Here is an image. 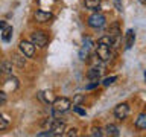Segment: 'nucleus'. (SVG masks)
I'll list each match as a JSON object with an SVG mask.
<instances>
[{"label":"nucleus","mask_w":146,"mask_h":137,"mask_svg":"<svg viewBox=\"0 0 146 137\" xmlns=\"http://www.w3.org/2000/svg\"><path fill=\"white\" fill-rule=\"evenodd\" d=\"M119 34H120V29H119V23H114V25L110 26V31H108V35L116 41L119 38Z\"/></svg>","instance_id":"nucleus-14"},{"label":"nucleus","mask_w":146,"mask_h":137,"mask_svg":"<svg viewBox=\"0 0 146 137\" xmlns=\"http://www.w3.org/2000/svg\"><path fill=\"white\" fill-rule=\"evenodd\" d=\"M134 41H135V34H134V31L129 29L126 32V43H125V49H131L132 46H134Z\"/></svg>","instance_id":"nucleus-12"},{"label":"nucleus","mask_w":146,"mask_h":137,"mask_svg":"<svg viewBox=\"0 0 146 137\" xmlns=\"http://www.w3.org/2000/svg\"><path fill=\"white\" fill-rule=\"evenodd\" d=\"M98 43H104V44H108V46H114V40H113L110 35H105V37H100Z\"/></svg>","instance_id":"nucleus-21"},{"label":"nucleus","mask_w":146,"mask_h":137,"mask_svg":"<svg viewBox=\"0 0 146 137\" xmlns=\"http://www.w3.org/2000/svg\"><path fill=\"white\" fill-rule=\"evenodd\" d=\"M38 98H40V100H43V102H46V104H52V102H53L52 91H49V90L40 91V93H38Z\"/></svg>","instance_id":"nucleus-11"},{"label":"nucleus","mask_w":146,"mask_h":137,"mask_svg":"<svg viewBox=\"0 0 146 137\" xmlns=\"http://www.w3.org/2000/svg\"><path fill=\"white\" fill-rule=\"evenodd\" d=\"M99 85V81H91V84L87 85V90H91V88H94V87H98Z\"/></svg>","instance_id":"nucleus-28"},{"label":"nucleus","mask_w":146,"mask_h":137,"mask_svg":"<svg viewBox=\"0 0 146 137\" xmlns=\"http://www.w3.org/2000/svg\"><path fill=\"white\" fill-rule=\"evenodd\" d=\"M117 79V76H110V78H105V79L102 81V85H105V87H108V85H111L114 81Z\"/></svg>","instance_id":"nucleus-23"},{"label":"nucleus","mask_w":146,"mask_h":137,"mask_svg":"<svg viewBox=\"0 0 146 137\" xmlns=\"http://www.w3.org/2000/svg\"><path fill=\"white\" fill-rule=\"evenodd\" d=\"M31 41H32V44L35 46V47H46L49 43V37L44 34L43 31H35L34 34L31 35Z\"/></svg>","instance_id":"nucleus-3"},{"label":"nucleus","mask_w":146,"mask_h":137,"mask_svg":"<svg viewBox=\"0 0 146 137\" xmlns=\"http://www.w3.org/2000/svg\"><path fill=\"white\" fill-rule=\"evenodd\" d=\"M5 85H6V90H9V91H14V90H17V87H18V79L15 76H11L9 75V78H8V81L5 82Z\"/></svg>","instance_id":"nucleus-10"},{"label":"nucleus","mask_w":146,"mask_h":137,"mask_svg":"<svg viewBox=\"0 0 146 137\" xmlns=\"http://www.w3.org/2000/svg\"><path fill=\"white\" fill-rule=\"evenodd\" d=\"M140 2H141V3H145V2H146V0H140Z\"/></svg>","instance_id":"nucleus-31"},{"label":"nucleus","mask_w":146,"mask_h":137,"mask_svg":"<svg viewBox=\"0 0 146 137\" xmlns=\"http://www.w3.org/2000/svg\"><path fill=\"white\" fill-rule=\"evenodd\" d=\"M11 37H12V27L11 26H6L5 29H2V40L5 43H8L11 40Z\"/></svg>","instance_id":"nucleus-18"},{"label":"nucleus","mask_w":146,"mask_h":137,"mask_svg":"<svg viewBox=\"0 0 146 137\" xmlns=\"http://www.w3.org/2000/svg\"><path fill=\"white\" fill-rule=\"evenodd\" d=\"M6 102V91H0V107Z\"/></svg>","instance_id":"nucleus-27"},{"label":"nucleus","mask_w":146,"mask_h":137,"mask_svg":"<svg viewBox=\"0 0 146 137\" xmlns=\"http://www.w3.org/2000/svg\"><path fill=\"white\" fill-rule=\"evenodd\" d=\"M73 111L78 113V114H81V116H85V110H82L79 105H73Z\"/></svg>","instance_id":"nucleus-26"},{"label":"nucleus","mask_w":146,"mask_h":137,"mask_svg":"<svg viewBox=\"0 0 146 137\" xmlns=\"http://www.w3.org/2000/svg\"><path fill=\"white\" fill-rule=\"evenodd\" d=\"M34 18H35V21H38V23H47V21H50V20L53 18V14L50 12V11L38 9V11H35Z\"/></svg>","instance_id":"nucleus-7"},{"label":"nucleus","mask_w":146,"mask_h":137,"mask_svg":"<svg viewBox=\"0 0 146 137\" xmlns=\"http://www.w3.org/2000/svg\"><path fill=\"white\" fill-rule=\"evenodd\" d=\"M12 61L15 63L18 67H25V64H26V59L23 58V57H20V55H14V57H12Z\"/></svg>","instance_id":"nucleus-19"},{"label":"nucleus","mask_w":146,"mask_h":137,"mask_svg":"<svg viewBox=\"0 0 146 137\" xmlns=\"http://www.w3.org/2000/svg\"><path fill=\"white\" fill-rule=\"evenodd\" d=\"M8 25H6V21H0V29H5Z\"/></svg>","instance_id":"nucleus-30"},{"label":"nucleus","mask_w":146,"mask_h":137,"mask_svg":"<svg viewBox=\"0 0 146 137\" xmlns=\"http://www.w3.org/2000/svg\"><path fill=\"white\" fill-rule=\"evenodd\" d=\"M88 26L93 27V29H99V27L105 26V23H107V17L104 15L102 12H93L91 15L88 17Z\"/></svg>","instance_id":"nucleus-2"},{"label":"nucleus","mask_w":146,"mask_h":137,"mask_svg":"<svg viewBox=\"0 0 146 137\" xmlns=\"http://www.w3.org/2000/svg\"><path fill=\"white\" fill-rule=\"evenodd\" d=\"M62 134L66 136V137H72V136H76L78 134V130H76V128H68L67 131L62 132Z\"/></svg>","instance_id":"nucleus-24"},{"label":"nucleus","mask_w":146,"mask_h":137,"mask_svg":"<svg viewBox=\"0 0 146 137\" xmlns=\"http://www.w3.org/2000/svg\"><path fill=\"white\" fill-rule=\"evenodd\" d=\"M145 78H146V72H145Z\"/></svg>","instance_id":"nucleus-32"},{"label":"nucleus","mask_w":146,"mask_h":137,"mask_svg":"<svg viewBox=\"0 0 146 137\" xmlns=\"http://www.w3.org/2000/svg\"><path fill=\"white\" fill-rule=\"evenodd\" d=\"M100 75H102V70L98 67H91L88 70V79H91V81H99Z\"/></svg>","instance_id":"nucleus-13"},{"label":"nucleus","mask_w":146,"mask_h":137,"mask_svg":"<svg viewBox=\"0 0 146 137\" xmlns=\"http://www.w3.org/2000/svg\"><path fill=\"white\" fill-rule=\"evenodd\" d=\"M50 131H52V134L53 136H61L64 131H66V123H64L62 120H53L52 123H50V128H49Z\"/></svg>","instance_id":"nucleus-8"},{"label":"nucleus","mask_w":146,"mask_h":137,"mask_svg":"<svg viewBox=\"0 0 146 137\" xmlns=\"http://www.w3.org/2000/svg\"><path fill=\"white\" fill-rule=\"evenodd\" d=\"M52 108H53L55 113H59V114L66 113L72 108V100L67 99V98H56V99H53V102H52Z\"/></svg>","instance_id":"nucleus-1"},{"label":"nucleus","mask_w":146,"mask_h":137,"mask_svg":"<svg viewBox=\"0 0 146 137\" xmlns=\"http://www.w3.org/2000/svg\"><path fill=\"white\" fill-rule=\"evenodd\" d=\"M135 126L139 130H146V113H141L135 120Z\"/></svg>","instance_id":"nucleus-16"},{"label":"nucleus","mask_w":146,"mask_h":137,"mask_svg":"<svg viewBox=\"0 0 146 137\" xmlns=\"http://www.w3.org/2000/svg\"><path fill=\"white\" fill-rule=\"evenodd\" d=\"M18 47H20L21 53L25 55L26 58H32V57L35 55V46L32 44V41H26V40H23V41H20Z\"/></svg>","instance_id":"nucleus-5"},{"label":"nucleus","mask_w":146,"mask_h":137,"mask_svg":"<svg viewBox=\"0 0 146 137\" xmlns=\"http://www.w3.org/2000/svg\"><path fill=\"white\" fill-rule=\"evenodd\" d=\"M100 3H102V0H84V5L87 9H91V11H94V9H99Z\"/></svg>","instance_id":"nucleus-15"},{"label":"nucleus","mask_w":146,"mask_h":137,"mask_svg":"<svg viewBox=\"0 0 146 137\" xmlns=\"http://www.w3.org/2000/svg\"><path fill=\"white\" fill-rule=\"evenodd\" d=\"M105 131H107L108 136H113V137H117L120 132H119V128L116 125H113V123H108L107 126H105Z\"/></svg>","instance_id":"nucleus-17"},{"label":"nucleus","mask_w":146,"mask_h":137,"mask_svg":"<svg viewBox=\"0 0 146 137\" xmlns=\"http://www.w3.org/2000/svg\"><path fill=\"white\" fill-rule=\"evenodd\" d=\"M79 58L82 59V61H88V58H90V53H88V47H82L81 49V52H79Z\"/></svg>","instance_id":"nucleus-20"},{"label":"nucleus","mask_w":146,"mask_h":137,"mask_svg":"<svg viewBox=\"0 0 146 137\" xmlns=\"http://www.w3.org/2000/svg\"><path fill=\"white\" fill-rule=\"evenodd\" d=\"M0 73L2 75H12V63L11 61H3L0 64Z\"/></svg>","instance_id":"nucleus-9"},{"label":"nucleus","mask_w":146,"mask_h":137,"mask_svg":"<svg viewBox=\"0 0 146 137\" xmlns=\"http://www.w3.org/2000/svg\"><path fill=\"white\" fill-rule=\"evenodd\" d=\"M96 55H98V58L100 61H110L111 59V46L98 43V46H96Z\"/></svg>","instance_id":"nucleus-4"},{"label":"nucleus","mask_w":146,"mask_h":137,"mask_svg":"<svg viewBox=\"0 0 146 137\" xmlns=\"http://www.w3.org/2000/svg\"><path fill=\"white\" fill-rule=\"evenodd\" d=\"M114 116H116V119H119V120L126 119L129 116V105L125 104V102L116 105V107H114Z\"/></svg>","instance_id":"nucleus-6"},{"label":"nucleus","mask_w":146,"mask_h":137,"mask_svg":"<svg viewBox=\"0 0 146 137\" xmlns=\"http://www.w3.org/2000/svg\"><path fill=\"white\" fill-rule=\"evenodd\" d=\"M91 136H98V137H102L104 136V132H102V130H100V128L98 126V128H93V130H91Z\"/></svg>","instance_id":"nucleus-25"},{"label":"nucleus","mask_w":146,"mask_h":137,"mask_svg":"<svg viewBox=\"0 0 146 137\" xmlns=\"http://www.w3.org/2000/svg\"><path fill=\"white\" fill-rule=\"evenodd\" d=\"M36 136H38V137H47V136H53L52 134V131H44V132H38V134H36Z\"/></svg>","instance_id":"nucleus-29"},{"label":"nucleus","mask_w":146,"mask_h":137,"mask_svg":"<svg viewBox=\"0 0 146 137\" xmlns=\"http://www.w3.org/2000/svg\"><path fill=\"white\" fill-rule=\"evenodd\" d=\"M8 126H9V120H8L5 116H2V114H0V131H5Z\"/></svg>","instance_id":"nucleus-22"}]
</instances>
